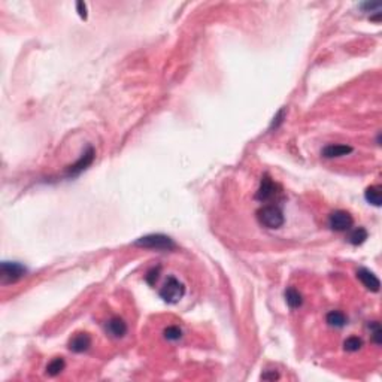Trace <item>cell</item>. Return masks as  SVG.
Here are the masks:
<instances>
[{"instance_id": "cell-17", "label": "cell", "mask_w": 382, "mask_h": 382, "mask_svg": "<svg viewBox=\"0 0 382 382\" xmlns=\"http://www.w3.org/2000/svg\"><path fill=\"white\" fill-rule=\"evenodd\" d=\"M361 347H363V340L357 336H351L343 342V350L348 352H357L358 350H361Z\"/></svg>"}, {"instance_id": "cell-18", "label": "cell", "mask_w": 382, "mask_h": 382, "mask_svg": "<svg viewBox=\"0 0 382 382\" xmlns=\"http://www.w3.org/2000/svg\"><path fill=\"white\" fill-rule=\"evenodd\" d=\"M163 334L167 340L175 342V340H179L182 337V330L178 326H169L167 329H164Z\"/></svg>"}, {"instance_id": "cell-14", "label": "cell", "mask_w": 382, "mask_h": 382, "mask_svg": "<svg viewBox=\"0 0 382 382\" xmlns=\"http://www.w3.org/2000/svg\"><path fill=\"white\" fill-rule=\"evenodd\" d=\"M367 230L366 228H363V227H357L354 228V230H351V233L348 235V242L352 243V245H361V243H365L366 239H367Z\"/></svg>"}, {"instance_id": "cell-9", "label": "cell", "mask_w": 382, "mask_h": 382, "mask_svg": "<svg viewBox=\"0 0 382 382\" xmlns=\"http://www.w3.org/2000/svg\"><path fill=\"white\" fill-rule=\"evenodd\" d=\"M106 333H109L112 337H117V339H120V337H124L126 336V333H127V324H126V321L123 319V318H120V317H113V318H111L108 322H106Z\"/></svg>"}, {"instance_id": "cell-22", "label": "cell", "mask_w": 382, "mask_h": 382, "mask_svg": "<svg viewBox=\"0 0 382 382\" xmlns=\"http://www.w3.org/2000/svg\"><path fill=\"white\" fill-rule=\"evenodd\" d=\"M76 8H78V12L81 15V18L87 20V5L84 2H78V3H76Z\"/></svg>"}, {"instance_id": "cell-10", "label": "cell", "mask_w": 382, "mask_h": 382, "mask_svg": "<svg viewBox=\"0 0 382 382\" xmlns=\"http://www.w3.org/2000/svg\"><path fill=\"white\" fill-rule=\"evenodd\" d=\"M91 347V337L88 333H76L69 340V350L73 352H85Z\"/></svg>"}, {"instance_id": "cell-20", "label": "cell", "mask_w": 382, "mask_h": 382, "mask_svg": "<svg viewBox=\"0 0 382 382\" xmlns=\"http://www.w3.org/2000/svg\"><path fill=\"white\" fill-rule=\"evenodd\" d=\"M159 272H160L159 267H157V269H152V271L148 272V275L145 276V279H146V282H148L149 285H156V282H157V279H159Z\"/></svg>"}, {"instance_id": "cell-11", "label": "cell", "mask_w": 382, "mask_h": 382, "mask_svg": "<svg viewBox=\"0 0 382 382\" xmlns=\"http://www.w3.org/2000/svg\"><path fill=\"white\" fill-rule=\"evenodd\" d=\"M352 152V146H348V145H327L324 146L321 154L322 157L326 159H337V157H343V156H348Z\"/></svg>"}, {"instance_id": "cell-19", "label": "cell", "mask_w": 382, "mask_h": 382, "mask_svg": "<svg viewBox=\"0 0 382 382\" xmlns=\"http://www.w3.org/2000/svg\"><path fill=\"white\" fill-rule=\"evenodd\" d=\"M369 330H370V334H372V339L376 345L379 347L382 343V329H381V324L378 321H373L369 324Z\"/></svg>"}, {"instance_id": "cell-5", "label": "cell", "mask_w": 382, "mask_h": 382, "mask_svg": "<svg viewBox=\"0 0 382 382\" xmlns=\"http://www.w3.org/2000/svg\"><path fill=\"white\" fill-rule=\"evenodd\" d=\"M352 217L347 211H334L329 217V225L334 232H348L352 227Z\"/></svg>"}, {"instance_id": "cell-8", "label": "cell", "mask_w": 382, "mask_h": 382, "mask_svg": "<svg viewBox=\"0 0 382 382\" xmlns=\"http://www.w3.org/2000/svg\"><path fill=\"white\" fill-rule=\"evenodd\" d=\"M357 278L360 279V282L366 286L367 290L373 291V293H378L379 291V286H381V282L379 279L376 278V275L373 272H370L366 267H361L357 272Z\"/></svg>"}, {"instance_id": "cell-4", "label": "cell", "mask_w": 382, "mask_h": 382, "mask_svg": "<svg viewBox=\"0 0 382 382\" xmlns=\"http://www.w3.org/2000/svg\"><path fill=\"white\" fill-rule=\"evenodd\" d=\"M27 273V269L20 264V263H9L3 261L2 267H0V278H2V284H14L16 281H20L24 275Z\"/></svg>"}, {"instance_id": "cell-12", "label": "cell", "mask_w": 382, "mask_h": 382, "mask_svg": "<svg viewBox=\"0 0 382 382\" xmlns=\"http://www.w3.org/2000/svg\"><path fill=\"white\" fill-rule=\"evenodd\" d=\"M285 300H286V304H288L291 309L300 308L302 303H303L302 294H300L296 288H293V286H290V288L285 290Z\"/></svg>"}, {"instance_id": "cell-7", "label": "cell", "mask_w": 382, "mask_h": 382, "mask_svg": "<svg viewBox=\"0 0 382 382\" xmlns=\"http://www.w3.org/2000/svg\"><path fill=\"white\" fill-rule=\"evenodd\" d=\"M94 160V149L93 146H88V149L84 152V154L80 157V160L76 161L75 164L69 166L67 169V176H76V175H80L81 172H84Z\"/></svg>"}, {"instance_id": "cell-2", "label": "cell", "mask_w": 382, "mask_h": 382, "mask_svg": "<svg viewBox=\"0 0 382 382\" xmlns=\"http://www.w3.org/2000/svg\"><path fill=\"white\" fill-rule=\"evenodd\" d=\"M136 246L142 248H149V250H159V251H172L176 248V243L174 239L166 236V235H146L135 242Z\"/></svg>"}, {"instance_id": "cell-3", "label": "cell", "mask_w": 382, "mask_h": 382, "mask_svg": "<svg viewBox=\"0 0 382 382\" xmlns=\"http://www.w3.org/2000/svg\"><path fill=\"white\" fill-rule=\"evenodd\" d=\"M185 294V285L175 276H169L160 290V297L170 304L178 303Z\"/></svg>"}, {"instance_id": "cell-6", "label": "cell", "mask_w": 382, "mask_h": 382, "mask_svg": "<svg viewBox=\"0 0 382 382\" xmlns=\"http://www.w3.org/2000/svg\"><path fill=\"white\" fill-rule=\"evenodd\" d=\"M278 194V185L267 176L264 175L261 178V182H260V187L255 193V199L260 200V202H269L272 199H275V196Z\"/></svg>"}, {"instance_id": "cell-21", "label": "cell", "mask_w": 382, "mask_h": 382, "mask_svg": "<svg viewBox=\"0 0 382 382\" xmlns=\"http://www.w3.org/2000/svg\"><path fill=\"white\" fill-rule=\"evenodd\" d=\"M284 118H285V111L284 109H281L278 113H276V117L273 118V121H272V126H271V130L272 128H278L281 124H282V121H284Z\"/></svg>"}, {"instance_id": "cell-1", "label": "cell", "mask_w": 382, "mask_h": 382, "mask_svg": "<svg viewBox=\"0 0 382 382\" xmlns=\"http://www.w3.org/2000/svg\"><path fill=\"white\" fill-rule=\"evenodd\" d=\"M257 218L261 225H264L266 228H272V230L282 227L285 221L282 211L275 205H267L260 207L257 211Z\"/></svg>"}, {"instance_id": "cell-23", "label": "cell", "mask_w": 382, "mask_h": 382, "mask_svg": "<svg viewBox=\"0 0 382 382\" xmlns=\"http://www.w3.org/2000/svg\"><path fill=\"white\" fill-rule=\"evenodd\" d=\"M279 378V375L273 370V372H271V373H263L261 375V379H266V381H273V379H278Z\"/></svg>"}, {"instance_id": "cell-15", "label": "cell", "mask_w": 382, "mask_h": 382, "mask_svg": "<svg viewBox=\"0 0 382 382\" xmlns=\"http://www.w3.org/2000/svg\"><path fill=\"white\" fill-rule=\"evenodd\" d=\"M365 197L369 203H372L373 206H381L382 203V194H381V187L378 185H372L366 190Z\"/></svg>"}, {"instance_id": "cell-13", "label": "cell", "mask_w": 382, "mask_h": 382, "mask_svg": "<svg viewBox=\"0 0 382 382\" xmlns=\"http://www.w3.org/2000/svg\"><path fill=\"white\" fill-rule=\"evenodd\" d=\"M326 321H327V324L330 327L340 329V327H343L347 324V317H345V314L340 312V311H332V312L327 314Z\"/></svg>"}, {"instance_id": "cell-16", "label": "cell", "mask_w": 382, "mask_h": 382, "mask_svg": "<svg viewBox=\"0 0 382 382\" xmlns=\"http://www.w3.org/2000/svg\"><path fill=\"white\" fill-rule=\"evenodd\" d=\"M64 366H66L64 360H63L62 357H57V358H54V360L49 363V365L47 366V373H48L49 376H57V375H60V373L63 372Z\"/></svg>"}, {"instance_id": "cell-24", "label": "cell", "mask_w": 382, "mask_h": 382, "mask_svg": "<svg viewBox=\"0 0 382 382\" xmlns=\"http://www.w3.org/2000/svg\"><path fill=\"white\" fill-rule=\"evenodd\" d=\"M361 6H363V8H366V9H369V11H372V9H379V8H381L379 3H369V2H367V3H363Z\"/></svg>"}]
</instances>
